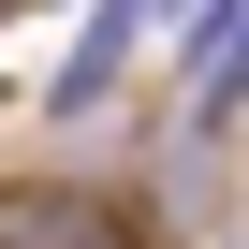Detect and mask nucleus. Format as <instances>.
Listing matches in <instances>:
<instances>
[{
	"mask_svg": "<svg viewBox=\"0 0 249 249\" xmlns=\"http://www.w3.org/2000/svg\"><path fill=\"white\" fill-rule=\"evenodd\" d=\"M161 15H191V0H161Z\"/></svg>",
	"mask_w": 249,
	"mask_h": 249,
	"instance_id": "obj_2",
	"label": "nucleus"
},
{
	"mask_svg": "<svg viewBox=\"0 0 249 249\" xmlns=\"http://www.w3.org/2000/svg\"><path fill=\"white\" fill-rule=\"evenodd\" d=\"M147 15H161V0H88V30H73V59H59V88H44V103H59V117H88V103H103L117 73H132Z\"/></svg>",
	"mask_w": 249,
	"mask_h": 249,
	"instance_id": "obj_1",
	"label": "nucleus"
}]
</instances>
